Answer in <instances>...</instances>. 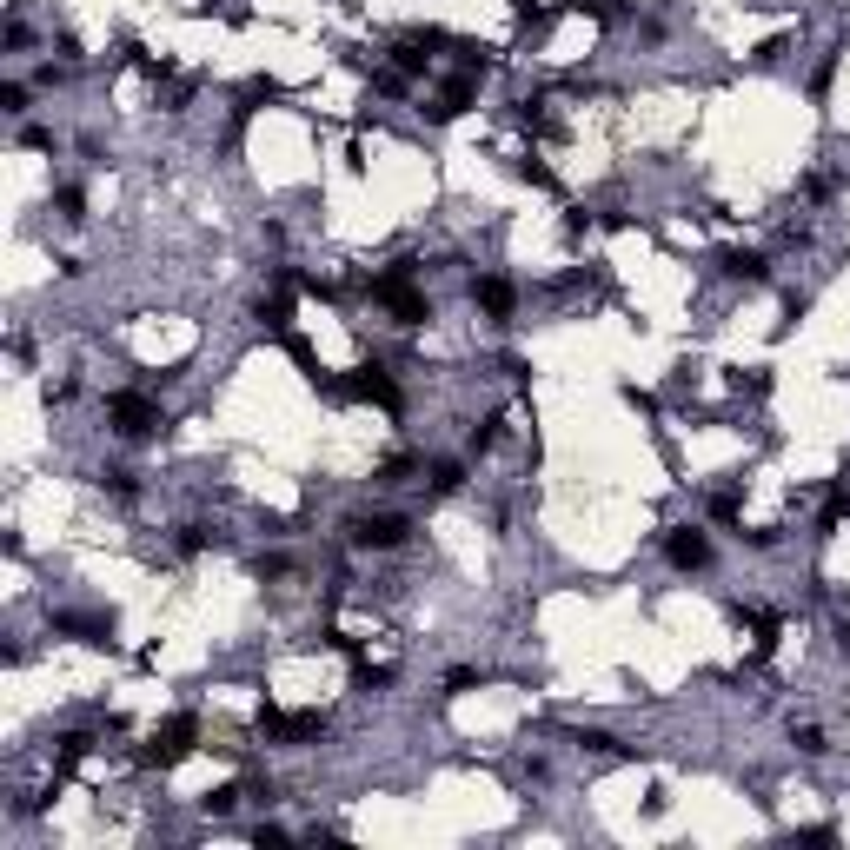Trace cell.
<instances>
[{
    "mask_svg": "<svg viewBox=\"0 0 850 850\" xmlns=\"http://www.w3.org/2000/svg\"><path fill=\"white\" fill-rule=\"evenodd\" d=\"M512 7H518V14H525V20H532V0H512Z\"/></svg>",
    "mask_w": 850,
    "mask_h": 850,
    "instance_id": "cell-30",
    "label": "cell"
},
{
    "mask_svg": "<svg viewBox=\"0 0 850 850\" xmlns=\"http://www.w3.org/2000/svg\"><path fill=\"white\" fill-rule=\"evenodd\" d=\"M837 645H844V658H850V625H837Z\"/></svg>",
    "mask_w": 850,
    "mask_h": 850,
    "instance_id": "cell-29",
    "label": "cell"
},
{
    "mask_svg": "<svg viewBox=\"0 0 850 850\" xmlns=\"http://www.w3.org/2000/svg\"><path fill=\"white\" fill-rule=\"evenodd\" d=\"M578 751H598V758H625V744L611 731H578Z\"/></svg>",
    "mask_w": 850,
    "mask_h": 850,
    "instance_id": "cell-16",
    "label": "cell"
},
{
    "mask_svg": "<svg viewBox=\"0 0 850 850\" xmlns=\"http://www.w3.org/2000/svg\"><path fill=\"white\" fill-rule=\"evenodd\" d=\"M425 479H432V492H439V499H452V492L465 485V465H459V459H439L432 472H425Z\"/></svg>",
    "mask_w": 850,
    "mask_h": 850,
    "instance_id": "cell-14",
    "label": "cell"
},
{
    "mask_svg": "<svg viewBox=\"0 0 850 850\" xmlns=\"http://www.w3.org/2000/svg\"><path fill=\"white\" fill-rule=\"evenodd\" d=\"M100 485H107L113 499H140V479H133L127 465H107V472H100Z\"/></svg>",
    "mask_w": 850,
    "mask_h": 850,
    "instance_id": "cell-15",
    "label": "cell"
},
{
    "mask_svg": "<svg viewBox=\"0 0 850 850\" xmlns=\"http://www.w3.org/2000/svg\"><path fill=\"white\" fill-rule=\"evenodd\" d=\"M54 631H67L80 645H113V618H87V611H54Z\"/></svg>",
    "mask_w": 850,
    "mask_h": 850,
    "instance_id": "cell-9",
    "label": "cell"
},
{
    "mask_svg": "<svg viewBox=\"0 0 850 850\" xmlns=\"http://www.w3.org/2000/svg\"><path fill=\"white\" fill-rule=\"evenodd\" d=\"M738 512H744L738 492H718V499H711V518H718V525H738Z\"/></svg>",
    "mask_w": 850,
    "mask_h": 850,
    "instance_id": "cell-23",
    "label": "cell"
},
{
    "mask_svg": "<svg viewBox=\"0 0 850 850\" xmlns=\"http://www.w3.org/2000/svg\"><path fill=\"white\" fill-rule=\"evenodd\" d=\"M0 113H14V120L27 113V87H20V80H7V87H0Z\"/></svg>",
    "mask_w": 850,
    "mask_h": 850,
    "instance_id": "cell-22",
    "label": "cell"
},
{
    "mask_svg": "<svg viewBox=\"0 0 850 850\" xmlns=\"http://www.w3.org/2000/svg\"><path fill=\"white\" fill-rule=\"evenodd\" d=\"M844 518H850V485H831V492H824V505H817V532H837Z\"/></svg>",
    "mask_w": 850,
    "mask_h": 850,
    "instance_id": "cell-12",
    "label": "cell"
},
{
    "mask_svg": "<svg viewBox=\"0 0 850 850\" xmlns=\"http://www.w3.org/2000/svg\"><path fill=\"white\" fill-rule=\"evenodd\" d=\"M107 425L113 432H120V439L127 445H140V439H153V432H160V425H167V412L153 406L147 392H107Z\"/></svg>",
    "mask_w": 850,
    "mask_h": 850,
    "instance_id": "cell-2",
    "label": "cell"
},
{
    "mask_svg": "<svg viewBox=\"0 0 850 850\" xmlns=\"http://www.w3.org/2000/svg\"><path fill=\"white\" fill-rule=\"evenodd\" d=\"M253 319L266 326V333H279V339H286V333H293V299H286V293L259 299V306H253Z\"/></svg>",
    "mask_w": 850,
    "mask_h": 850,
    "instance_id": "cell-11",
    "label": "cell"
},
{
    "mask_svg": "<svg viewBox=\"0 0 850 850\" xmlns=\"http://www.w3.org/2000/svg\"><path fill=\"white\" fill-rule=\"evenodd\" d=\"M406 512H359V518H346V538L359 545V552H399L406 545Z\"/></svg>",
    "mask_w": 850,
    "mask_h": 850,
    "instance_id": "cell-3",
    "label": "cell"
},
{
    "mask_svg": "<svg viewBox=\"0 0 850 850\" xmlns=\"http://www.w3.org/2000/svg\"><path fill=\"white\" fill-rule=\"evenodd\" d=\"M286 572H293V558H279V552L259 558V578H286Z\"/></svg>",
    "mask_w": 850,
    "mask_h": 850,
    "instance_id": "cell-28",
    "label": "cell"
},
{
    "mask_svg": "<svg viewBox=\"0 0 850 850\" xmlns=\"http://www.w3.org/2000/svg\"><path fill=\"white\" fill-rule=\"evenodd\" d=\"M206 545H213L206 525H180V552H206Z\"/></svg>",
    "mask_w": 850,
    "mask_h": 850,
    "instance_id": "cell-26",
    "label": "cell"
},
{
    "mask_svg": "<svg viewBox=\"0 0 850 850\" xmlns=\"http://www.w3.org/2000/svg\"><path fill=\"white\" fill-rule=\"evenodd\" d=\"M406 472H419V459H412V452H392V459L379 465V485H399Z\"/></svg>",
    "mask_w": 850,
    "mask_h": 850,
    "instance_id": "cell-19",
    "label": "cell"
},
{
    "mask_svg": "<svg viewBox=\"0 0 850 850\" xmlns=\"http://www.w3.org/2000/svg\"><path fill=\"white\" fill-rule=\"evenodd\" d=\"M87 744H93L87 731H67V738H60V771H74V764L87 758Z\"/></svg>",
    "mask_w": 850,
    "mask_h": 850,
    "instance_id": "cell-18",
    "label": "cell"
},
{
    "mask_svg": "<svg viewBox=\"0 0 850 850\" xmlns=\"http://www.w3.org/2000/svg\"><path fill=\"white\" fill-rule=\"evenodd\" d=\"M791 738H797V751H804V758H824V751H831V744H824V731H817V724H797Z\"/></svg>",
    "mask_w": 850,
    "mask_h": 850,
    "instance_id": "cell-20",
    "label": "cell"
},
{
    "mask_svg": "<svg viewBox=\"0 0 850 850\" xmlns=\"http://www.w3.org/2000/svg\"><path fill=\"white\" fill-rule=\"evenodd\" d=\"M47 206H54V213H60L67 226H80V220H87V193H80V186H54V200H47Z\"/></svg>",
    "mask_w": 850,
    "mask_h": 850,
    "instance_id": "cell-13",
    "label": "cell"
},
{
    "mask_svg": "<svg viewBox=\"0 0 850 850\" xmlns=\"http://www.w3.org/2000/svg\"><path fill=\"white\" fill-rule=\"evenodd\" d=\"M665 558L678 572H704V565H711V538H704L698 525H678V532H665Z\"/></svg>",
    "mask_w": 850,
    "mask_h": 850,
    "instance_id": "cell-6",
    "label": "cell"
},
{
    "mask_svg": "<svg viewBox=\"0 0 850 850\" xmlns=\"http://www.w3.org/2000/svg\"><path fill=\"white\" fill-rule=\"evenodd\" d=\"M724 279H744V286H764L771 279V259L758 253V246H731V253H718Z\"/></svg>",
    "mask_w": 850,
    "mask_h": 850,
    "instance_id": "cell-8",
    "label": "cell"
},
{
    "mask_svg": "<svg viewBox=\"0 0 850 850\" xmlns=\"http://www.w3.org/2000/svg\"><path fill=\"white\" fill-rule=\"evenodd\" d=\"M346 386H352V399H366V406H379V412H399V406H406V392L392 386V379H386L379 366H359V372L346 379Z\"/></svg>",
    "mask_w": 850,
    "mask_h": 850,
    "instance_id": "cell-7",
    "label": "cell"
},
{
    "mask_svg": "<svg viewBox=\"0 0 850 850\" xmlns=\"http://www.w3.org/2000/svg\"><path fill=\"white\" fill-rule=\"evenodd\" d=\"M731 386H738V392H751V399H764V392H771V372H764V366H751V372H738Z\"/></svg>",
    "mask_w": 850,
    "mask_h": 850,
    "instance_id": "cell-21",
    "label": "cell"
},
{
    "mask_svg": "<svg viewBox=\"0 0 850 850\" xmlns=\"http://www.w3.org/2000/svg\"><path fill=\"white\" fill-rule=\"evenodd\" d=\"M472 306H479L492 326H505V319L518 313V286H512V279H499V273H479V279H472Z\"/></svg>",
    "mask_w": 850,
    "mask_h": 850,
    "instance_id": "cell-5",
    "label": "cell"
},
{
    "mask_svg": "<svg viewBox=\"0 0 850 850\" xmlns=\"http://www.w3.org/2000/svg\"><path fill=\"white\" fill-rule=\"evenodd\" d=\"M518 180H532V186H558V180H552V167H538V160H518Z\"/></svg>",
    "mask_w": 850,
    "mask_h": 850,
    "instance_id": "cell-27",
    "label": "cell"
},
{
    "mask_svg": "<svg viewBox=\"0 0 850 850\" xmlns=\"http://www.w3.org/2000/svg\"><path fill=\"white\" fill-rule=\"evenodd\" d=\"M352 684H359V691H386L392 665H352Z\"/></svg>",
    "mask_w": 850,
    "mask_h": 850,
    "instance_id": "cell-17",
    "label": "cell"
},
{
    "mask_svg": "<svg viewBox=\"0 0 850 850\" xmlns=\"http://www.w3.org/2000/svg\"><path fill=\"white\" fill-rule=\"evenodd\" d=\"M499 425H505V419H485V425H472V452H492V445H499Z\"/></svg>",
    "mask_w": 850,
    "mask_h": 850,
    "instance_id": "cell-25",
    "label": "cell"
},
{
    "mask_svg": "<svg viewBox=\"0 0 850 850\" xmlns=\"http://www.w3.org/2000/svg\"><path fill=\"white\" fill-rule=\"evenodd\" d=\"M472 100H479V80H472V74H452V80L439 87V100H432V120H459Z\"/></svg>",
    "mask_w": 850,
    "mask_h": 850,
    "instance_id": "cell-10",
    "label": "cell"
},
{
    "mask_svg": "<svg viewBox=\"0 0 850 850\" xmlns=\"http://www.w3.org/2000/svg\"><path fill=\"white\" fill-rule=\"evenodd\" d=\"M193 744H200V718H193V711H173V718L140 744V764H147V771H173V764L193 758Z\"/></svg>",
    "mask_w": 850,
    "mask_h": 850,
    "instance_id": "cell-1",
    "label": "cell"
},
{
    "mask_svg": "<svg viewBox=\"0 0 850 850\" xmlns=\"http://www.w3.org/2000/svg\"><path fill=\"white\" fill-rule=\"evenodd\" d=\"M326 731L319 711H279V704H259V738L266 744H313Z\"/></svg>",
    "mask_w": 850,
    "mask_h": 850,
    "instance_id": "cell-4",
    "label": "cell"
},
{
    "mask_svg": "<svg viewBox=\"0 0 850 850\" xmlns=\"http://www.w3.org/2000/svg\"><path fill=\"white\" fill-rule=\"evenodd\" d=\"M233 804H240V784H220V791L206 797V811H213V817H226V811H233Z\"/></svg>",
    "mask_w": 850,
    "mask_h": 850,
    "instance_id": "cell-24",
    "label": "cell"
}]
</instances>
